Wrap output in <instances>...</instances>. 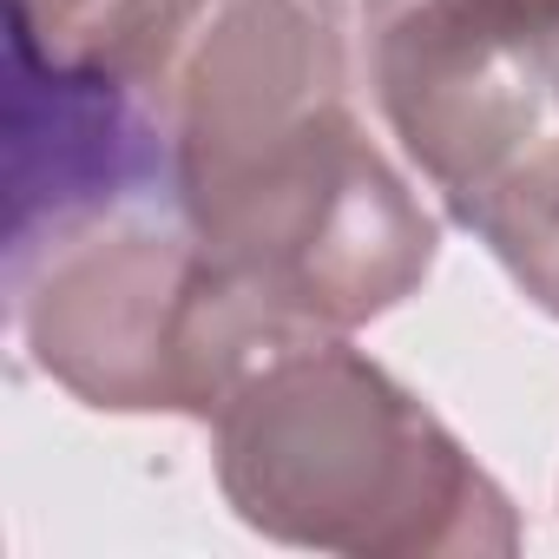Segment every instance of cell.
Returning <instances> with one entry per match:
<instances>
[{
    "label": "cell",
    "instance_id": "cell-3",
    "mask_svg": "<svg viewBox=\"0 0 559 559\" xmlns=\"http://www.w3.org/2000/svg\"><path fill=\"white\" fill-rule=\"evenodd\" d=\"M8 297L34 369L106 415L211 421L290 343L178 204H132L47 237L8 263Z\"/></svg>",
    "mask_w": 559,
    "mask_h": 559
},
{
    "label": "cell",
    "instance_id": "cell-4",
    "mask_svg": "<svg viewBox=\"0 0 559 559\" xmlns=\"http://www.w3.org/2000/svg\"><path fill=\"white\" fill-rule=\"evenodd\" d=\"M402 158L493 257L559 217V0H362Z\"/></svg>",
    "mask_w": 559,
    "mask_h": 559
},
{
    "label": "cell",
    "instance_id": "cell-6",
    "mask_svg": "<svg viewBox=\"0 0 559 559\" xmlns=\"http://www.w3.org/2000/svg\"><path fill=\"white\" fill-rule=\"evenodd\" d=\"M500 263H507V276H513V284H520L546 317H559V217L539 224L526 243H513Z\"/></svg>",
    "mask_w": 559,
    "mask_h": 559
},
{
    "label": "cell",
    "instance_id": "cell-5",
    "mask_svg": "<svg viewBox=\"0 0 559 559\" xmlns=\"http://www.w3.org/2000/svg\"><path fill=\"white\" fill-rule=\"evenodd\" d=\"M178 204L171 112L152 86L99 60H67L14 34L8 86V263L47 237L132 211Z\"/></svg>",
    "mask_w": 559,
    "mask_h": 559
},
{
    "label": "cell",
    "instance_id": "cell-1",
    "mask_svg": "<svg viewBox=\"0 0 559 559\" xmlns=\"http://www.w3.org/2000/svg\"><path fill=\"white\" fill-rule=\"evenodd\" d=\"M165 112L178 211L290 343L356 336L428 284L441 224L349 106L330 0H211Z\"/></svg>",
    "mask_w": 559,
    "mask_h": 559
},
{
    "label": "cell",
    "instance_id": "cell-2",
    "mask_svg": "<svg viewBox=\"0 0 559 559\" xmlns=\"http://www.w3.org/2000/svg\"><path fill=\"white\" fill-rule=\"evenodd\" d=\"M230 513L304 552L461 559L520 552L507 487L349 336L270 349L211 415Z\"/></svg>",
    "mask_w": 559,
    "mask_h": 559
}]
</instances>
